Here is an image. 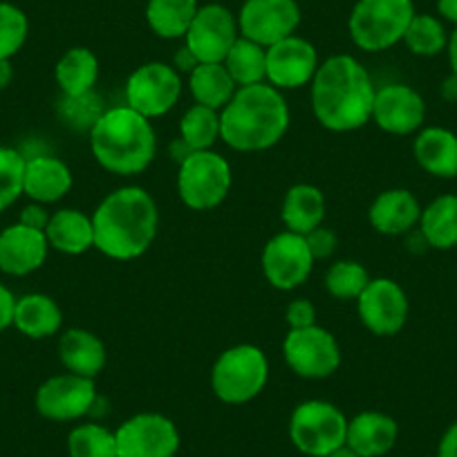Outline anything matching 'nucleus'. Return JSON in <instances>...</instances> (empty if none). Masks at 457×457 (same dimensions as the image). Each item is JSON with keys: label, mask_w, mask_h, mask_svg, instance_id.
<instances>
[{"label": "nucleus", "mask_w": 457, "mask_h": 457, "mask_svg": "<svg viewBox=\"0 0 457 457\" xmlns=\"http://www.w3.org/2000/svg\"><path fill=\"white\" fill-rule=\"evenodd\" d=\"M412 153L421 169L439 179L457 178V135L448 129L430 126L420 130Z\"/></svg>", "instance_id": "24"}, {"label": "nucleus", "mask_w": 457, "mask_h": 457, "mask_svg": "<svg viewBox=\"0 0 457 457\" xmlns=\"http://www.w3.org/2000/svg\"><path fill=\"white\" fill-rule=\"evenodd\" d=\"M301 25L296 0H247L238 14L240 37L270 47L292 37Z\"/></svg>", "instance_id": "15"}, {"label": "nucleus", "mask_w": 457, "mask_h": 457, "mask_svg": "<svg viewBox=\"0 0 457 457\" xmlns=\"http://www.w3.org/2000/svg\"><path fill=\"white\" fill-rule=\"evenodd\" d=\"M446 52H448V63H451V72L457 74V28L453 29V34L448 37Z\"/></svg>", "instance_id": "49"}, {"label": "nucleus", "mask_w": 457, "mask_h": 457, "mask_svg": "<svg viewBox=\"0 0 457 457\" xmlns=\"http://www.w3.org/2000/svg\"><path fill=\"white\" fill-rule=\"evenodd\" d=\"M348 417L323 399H307L289 417V439L307 457H325L345 444Z\"/></svg>", "instance_id": "7"}, {"label": "nucleus", "mask_w": 457, "mask_h": 457, "mask_svg": "<svg viewBox=\"0 0 457 457\" xmlns=\"http://www.w3.org/2000/svg\"><path fill=\"white\" fill-rule=\"evenodd\" d=\"M170 65H173V68L178 70L179 74H182V72H184V74H191L193 70H195L197 65H200V61L195 59V54H193V52L188 50L187 46H182V47H179V50L173 54V63H170Z\"/></svg>", "instance_id": "44"}, {"label": "nucleus", "mask_w": 457, "mask_h": 457, "mask_svg": "<svg viewBox=\"0 0 457 457\" xmlns=\"http://www.w3.org/2000/svg\"><path fill=\"white\" fill-rule=\"evenodd\" d=\"M46 238L54 252L65 256H81L95 247L92 215H86L79 209H59L50 215Z\"/></svg>", "instance_id": "25"}, {"label": "nucleus", "mask_w": 457, "mask_h": 457, "mask_svg": "<svg viewBox=\"0 0 457 457\" xmlns=\"http://www.w3.org/2000/svg\"><path fill=\"white\" fill-rule=\"evenodd\" d=\"M191 148L187 146V144L182 142V139H178V142L175 144H170V157H173V160H178V164H182L184 160H187L188 155H191Z\"/></svg>", "instance_id": "50"}, {"label": "nucleus", "mask_w": 457, "mask_h": 457, "mask_svg": "<svg viewBox=\"0 0 457 457\" xmlns=\"http://www.w3.org/2000/svg\"><path fill=\"white\" fill-rule=\"evenodd\" d=\"M59 359L65 372L96 379L104 372L108 354H105L104 341L96 334L81 328H72L61 334Z\"/></svg>", "instance_id": "23"}, {"label": "nucleus", "mask_w": 457, "mask_h": 457, "mask_svg": "<svg viewBox=\"0 0 457 457\" xmlns=\"http://www.w3.org/2000/svg\"><path fill=\"white\" fill-rule=\"evenodd\" d=\"M14 310H16V296L7 285L0 283V332H5L7 328L14 325Z\"/></svg>", "instance_id": "43"}, {"label": "nucleus", "mask_w": 457, "mask_h": 457, "mask_svg": "<svg viewBox=\"0 0 457 457\" xmlns=\"http://www.w3.org/2000/svg\"><path fill=\"white\" fill-rule=\"evenodd\" d=\"M95 249L112 261H135L151 249L160 228V209L146 188L121 187L92 213Z\"/></svg>", "instance_id": "2"}, {"label": "nucleus", "mask_w": 457, "mask_h": 457, "mask_svg": "<svg viewBox=\"0 0 457 457\" xmlns=\"http://www.w3.org/2000/svg\"><path fill=\"white\" fill-rule=\"evenodd\" d=\"M68 455L70 457H120L117 453V437L114 430L105 426L87 421V424L74 426L68 435Z\"/></svg>", "instance_id": "34"}, {"label": "nucleus", "mask_w": 457, "mask_h": 457, "mask_svg": "<svg viewBox=\"0 0 457 457\" xmlns=\"http://www.w3.org/2000/svg\"><path fill=\"white\" fill-rule=\"evenodd\" d=\"M188 90H191L195 104L222 110L234 99L238 86L227 72L224 63H200L188 74Z\"/></svg>", "instance_id": "30"}, {"label": "nucleus", "mask_w": 457, "mask_h": 457, "mask_svg": "<svg viewBox=\"0 0 457 457\" xmlns=\"http://www.w3.org/2000/svg\"><path fill=\"white\" fill-rule=\"evenodd\" d=\"M370 280V274L361 262L337 261L325 274V289L338 301H357Z\"/></svg>", "instance_id": "36"}, {"label": "nucleus", "mask_w": 457, "mask_h": 457, "mask_svg": "<svg viewBox=\"0 0 457 457\" xmlns=\"http://www.w3.org/2000/svg\"><path fill=\"white\" fill-rule=\"evenodd\" d=\"M421 204L415 193L408 188H388L379 193L368 211L372 228L384 236H403L411 234L420 224Z\"/></svg>", "instance_id": "20"}, {"label": "nucleus", "mask_w": 457, "mask_h": 457, "mask_svg": "<svg viewBox=\"0 0 457 457\" xmlns=\"http://www.w3.org/2000/svg\"><path fill=\"white\" fill-rule=\"evenodd\" d=\"M197 10V0H148L146 23L153 34L175 41L187 37Z\"/></svg>", "instance_id": "31"}, {"label": "nucleus", "mask_w": 457, "mask_h": 457, "mask_svg": "<svg viewBox=\"0 0 457 457\" xmlns=\"http://www.w3.org/2000/svg\"><path fill=\"white\" fill-rule=\"evenodd\" d=\"M289 129V105L270 83L238 87L220 110V139L238 153H261L276 146Z\"/></svg>", "instance_id": "3"}, {"label": "nucleus", "mask_w": 457, "mask_h": 457, "mask_svg": "<svg viewBox=\"0 0 457 457\" xmlns=\"http://www.w3.org/2000/svg\"><path fill=\"white\" fill-rule=\"evenodd\" d=\"M179 139L191 151H211L220 139V110L193 104L179 120Z\"/></svg>", "instance_id": "33"}, {"label": "nucleus", "mask_w": 457, "mask_h": 457, "mask_svg": "<svg viewBox=\"0 0 457 457\" xmlns=\"http://www.w3.org/2000/svg\"><path fill=\"white\" fill-rule=\"evenodd\" d=\"M50 253L46 231L16 222L0 231V271L7 276H29L41 270Z\"/></svg>", "instance_id": "19"}, {"label": "nucleus", "mask_w": 457, "mask_h": 457, "mask_svg": "<svg viewBox=\"0 0 457 457\" xmlns=\"http://www.w3.org/2000/svg\"><path fill=\"white\" fill-rule=\"evenodd\" d=\"M399 426L390 415L379 411H363L348 420L345 446L361 457H384L397 444Z\"/></svg>", "instance_id": "22"}, {"label": "nucleus", "mask_w": 457, "mask_h": 457, "mask_svg": "<svg viewBox=\"0 0 457 457\" xmlns=\"http://www.w3.org/2000/svg\"><path fill=\"white\" fill-rule=\"evenodd\" d=\"M442 99L448 101V104L457 105V74H448L446 79L442 81Z\"/></svg>", "instance_id": "46"}, {"label": "nucleus", "mask_w": 457, "mask_h": 457, "mask_svg": "<svg viewBox=\"0 0 457 457\" xmlns=\"http://www.w3.org/2000/svg\"><path fill=\"white\" fill-rule=\"evenodd\" d=\"M361 323L377 337H395L408 320V296L393 278H372L357 298Z\"/></svg>", "instance_id": "16"}, {"label": "nucleus", "mask_w": 457, "mask_h": 457, "mask_svg": "<svg viewBox=\"0 0 457 457\" xmlns=\"http://www.w3.org/2000/svg\"><path fill=\"white\" fill-rule=\"evenodd\" d=\"M377 87L370 72L350 54L325 59L310 83L312 112L332 133H353L372 120Z\"/></svg>", "instance_id": "1"}, {"label": "nucleus", "mask_w": 457, "mask_h": 457, "mask_svg": "<svg viewBox=\"0 0 457 457\" xmlns=\"http://www.w3.org/2000/svg\"><path fill=\"white\" fill-rule=\"evenodd\" d=\"M120 457H175L179 430L173 420L160 412H139L114 430Z\"/></svg>", "instance_id": "11"}, {"label": "nucleus", "mask_w": 457, "mask_h": 457, "mask_svg": "<svg viewBox=\"0 0 457 457\" xmlns=\"http://www.w3.org/2000/svg\"><path fill=\"white\" fill-rule=\"evenodd\" d=\"M305 240H307V247H310L312 256H314V261H325V258H329L338 245L337 234H334L332 228H325L323 224H320V227H316L314 231H310V234L305 236Z\"/></svg>", "instance_id": "40"}, {"label": "nucleus", "mask_w": 457, "mask_h": 457, "mask_svg": "<svg viewBox=\"0 0 457 457\" xmlns=\"http://www.w3.org/2000/svg\"><path fill=\"white\" fill-rule=\"evenodd\" d=\"M412 0H359L348 21L354 46L363 52H384L403 41L415 16Z\"/></svg>", "instance_id": "6"}, {"label": "nucleus", "mask_w": 457, "mask_h": 457, "mask_svg": "<svg viewBox=\"0 0 457 457\" xmlns=\"http://www.w3.org/2000/svg\"><path fill=\"white\" fill-rule=\"evenodd\" d=\"M403 43L417 56H437L446 50L448 34L437 16L415 14L403 34Z\"/></svg>", "instance_id": "35"}, {"label": "nucleus", "mask_w": 457, "mask_h": 457, "mask_svg": "<svg viewBox=\"0 0 457 457\" xmlns=\"http://www.w3.org/2000/svg\"><path fill=\"white\" fill-rule=\"evenodd\" d=\"M14 79V68H12V61L0 59V90H5L7 86Z\"/></svg>", "instance_id": "48"}, {"label": "nucleus", "mask_w": 457, "mask_h": 457, "mask_svg": "<svg viewBox=\"0 0 457 457\" xmlns=\"http://www.w3.org/2000/svg\"><path fill=\"white\" fill-rule=\"evenodd\" d=\"M61 325H63V312L52 296L37 292L16 298L14 328L28 338L41 341L54 337Z\"/></svg>", "instance_id": "26"}, {"label": "nucleus", "mask_w": 457, "mask_h": 457, "mask_svg": "<svg viewBox=\"0 0 457 457\" xmlns=\"http://www.w3.org/2000/svg\"><path fill=\"white\" fill-rule=\"evenodd\" d=\"M28 157L12 146H0V213L23 195V178Z\"/></svg>", "instance_id": "37"}, {"label": "nucleus", "mask_w": 457, "mask_h": 457, "mask_svg": "<svg viewBox=\"0 0 457 457\" xmlns=\"http://www.w3.org/2000/svg\"><path fill=\"white\" fill-rule=\"evenodd\" d=\"M54 77L63 96H81L99 81V59L87 47H72L59 59Z\"/></svg>", "instance_id": "29"}, {"label": "nucleus", "mask_w": 457, "mask_h": 457, "mask_svg": "<svg viewBox=\"0 0 457 457\" xmlns=\"http://www.w3.org/2000/svg\"><path fill=\"white\" fill-rule=\"evenodd\" d=\"M72 170L54 155L29 157L25 164L23 195L38 204H54L72 191Z\"/></svg>", "instance_id": "21"}, {"label": "nucleus", "mask_w": 457, "mask_h": 457, "mask_svg": "<svg viewBox=\"0 0 457 457\" xmlns=\"http://www.w3.org/2000/svg\"><path fill=\"white\" fill-rule=\"evenodd\" d=\"M179 95L182 77L170 63H144L126 81V105L151 121L169 114L179 101Z\"/></svg>", "instance_id": "10"}, {"label": "nucleus", "mask_w": 457, "mask_h": 457, "mask_svg": "<svg viewBox=\"0 0 457 457\" xmlns=\"http://www.w3.org/2000/svg\"><path fill=\"white\" fill-rule=\"evenodd\" d=\"M19 222L29 228H37V231H46L47 222H50V213H47L46 204L32 202V204H28L23 211H21Z\"/></svg>", "instance_id": "42"}, {"label": "nucleus", "mask_w": 457, "mask_h": 457, "mask_svg": "<svg viewBox=\"0 0 457 457\" xmlns=\"http://www.w3.org/2000/svg\"><path fill=\"white\" fill-rule=\"evenodd\" d=\"M231 182V166L215 151H193L178 170L179 200L193 211H211L222 204Z\"/></svg>", "instance_id": "8"}, {"label": "nucleus", "mask_w": 457, "mask_h": 457, "mask_svg": "<svg viewBox=\"0 0 457 457\" xmlns=\"http://www.w3.org/2000/svg\"><path fill=\"white\" fill-rule=\"evenodd\" d=\"M314 256L307 247L305 236L280 231L262 249V274L271 287L292 292L310 278L314 270Z\"/></svg>", "instance_id": "13"}, {"label": "nucleus", "mask_w": 457, "mask_h": 457, "mask_svg": "<svg viewBox=\"0 0 457 457\" xmlns=\"http://www.w3.org/2000/svg\"><path fill=\"white\" fill-rule=\"evenodd\" d=\"M236 86H256L267 81V47L240 37L222 61Z\"/></svg>", "instance_id": "32"}, {"label": "nucleus", "mask_w": 457, "mask_h": 457, "mask_svg": "<svg viewBox=\"0 0 457 457\" xmlns=\"http://www.w3.org/2000/svg\"><path fill=\"white\" fill-rule=\"evenodd\" d=\"M28 37V14L12 3H0V59H14L23 50Z\"/></svg>", "instance_id": "38"}, {"label": "nucleus", "mask_w": 457, "mask_h": 457, "mask_svg": "<svg viewBox=\"0 0 457 457\" xmlns=\"http://www.w3.org/2000/svg\"><path fill=\"white\" fill-rule=\"evenodd\" d=\"M95 379L72 375H54L43 381L34 397L38 415L50 421H77L90 415L96 403Z\"/></svg>", "instance_id": "12"}, {"label": "nucleus", "mask_w": 457, "mask_h": 457, "mask_svg": "<svg viewBox=\"0 0 457 457\" xmlns=\"http://www.w3.org/2000/svg\"><path fill=\"white\" fill-rule=\"evenodd\" d=\"M437 12L444 21L457 25V0H437Z\"/></svg>", "instance_id": "47"}, {"label": "nucleus", "mask_w": 457, "mask_h": 457, "mask_svg": "<svg viewBox=\"0 0 457 457\" xmlns=\"http://www.w3.org/2000/svg\"><path fill=\"white\" fill-rule=\"evenodd\" d=\"M287 325L289 329H303L316 325V307L314 303H310L307 298H298L292 301L287 307Z\"/></svg>", "instance_id": "41"}, {"label": "nucleus", "mask_w": 457, "mask_h": 457, "mask_svg": "<svg viewBox=\"0 0 457 457\" xmlns=\"http://www.w3.org/2000/svg\"><path fill=\"white\" fill-rule=\"evenodd\" d=\"M319 65L316 47L296 34L267 47V83L280 92L310 86Z\"/></svg>", "instance_id": "17"}, {"label": "nucleus", "mask_w": 457, "mask_h": 457, "mask_svg": "<svg viewBox=\"0 0 457 457\" xmlns=\"http://www.w3.org/2000/svg\"><path fill=\"white\" fill-rule=\"evenodd\" d=\"M325 457H361V455H357V453H354L353 448L343 444L341 448H337V451H332V453H329V455H325Z\"/></svg>", "instance_id": "51"}, {"label": "nucleus", "mask_w": 457, "mask_h": 457, "mask_svg": "<svg viewBox=\"0 0 457 457\" xmlns=\"http://www.w3.org/2000/svg\"><path fill=\"white\" fill-rule=\"evenodd\" d=\"M420 234L428 247L439 252L457 247V195H439L421 209Z\"/></svg>", "instance_id": "28"}, {"label": "nucleus", "mask_w": 457, "mask_h": 457, "mask_svg": "<svg viewBox=\"0 0 457 457\" xmlns=\"http://www.w3.org/2000/svg\"><path fill=\"white\" fill-rule=\"evenodd\" d=\"M437 457H457V421H453L439 439Z\"/></svg>", "instance_id": "45"}, {"label": "nucleus", "mask_w": 457, "mask_h": 457, "mask_svg": "<svg viewBox=\"0 0 457 457\" xmlns=\"http://www.w3.org/2000/svg\"><path fill=\"white\" fill-rule=\"evenodd\" d=\"M426 104L415 87L406 83H388L377 87L375 105H372V121L384 133L412 135L424 126Z\"/></svg>", "instance_id": "18"}, {"label": "nucleus", "mask_w": 457, "mask_h": 457, "mask_svg": "<svg viewBox=\"0 0 457 457\" xmlns=\"http://www.w3.org/2000/svg\"><path fill=\"white\" fill-rule=\"evenodd\" d=\"M280 218L287 231L307 236L316 227L323 224L325 218V197L323 191L314 184H294L285 193Z\"/></svg>", "instance_id": "27"}, {"label": "nucleus", "mask_w": 457, "mask_h": 457, "mask_svg": "<svg viewBox=\"0 0 457 457\" xmlns=\"http://www.w3.org/2000/svg\"><path fill=\"white\" fill-rule=\"evenodd\" d=\"M105 112L101 96L95 90L86 92L81 96H63L59 104L61 120L74 130H87L90 133L92 126L99 121L101 114Z\"/></svg>", "instance_id": "39"}, {"label": "nucleus", "mask_w": 457, "mask_h": 457, "mask_svg": "<svg viewBox=\"0 0 457 457\" xmlns=\"http://www.w3.org/2000/svg\"><path fill=\"white\" fill-rule=\"evenodd\" d=\"M283 357L294 375L303 379H328L341 366L337 337L320 325L289 329L283 341Z\"/></svg>", "instance_id": "9"}, {"label": "nucleus", "mask_w": 457, "mask_h": 457, "mask_svg": "<svg viewBox=\"0 0 457 457\" xmlns=\"http://www.w3.org/2000/svg\"><path fill=\"white\" fill-rule=\"evenodd\" d=\"M238 38V19L224 5L213 3L197 10L184 37V46L195 54L200 63H222Z\"/></svg>", "instance_id": "14"}, {"label": "nucleus", "mask_w": 457, "mask_h": 457, "mask_svg": "<svg viewBox=\"0 0 457 457\" xmlns=\"http://www.w3.org/2000/svg\"><path fill=\"white\" fill-rule=\"evenodd\" d=\"M90 151L96 164L114 175H139L153 164L157 135L153 121L129 105L108 108L90 130Z\"/></svg>", "instance_id": "4"}, {"label": "nucleus", "mask_w": 457, "mask_h": 457, "mask_svg": "<svg viewBox=\"0 0 457 457\" xmlns=\"http://www.w3.org/2000/svg\"><path fill=\"white\" fill-rule=\"evenodd\" d=\"M270 381V359L258 345H234L224 350L211 368V390L228 406L256 399Z\"/></svg>", "instance_id": "5"}]
</instances>
